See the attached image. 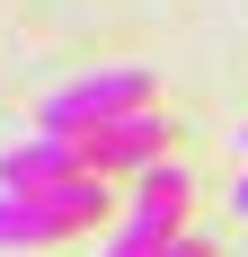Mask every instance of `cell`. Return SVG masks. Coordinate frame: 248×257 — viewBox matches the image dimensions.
<instances>
[{
  "mask_svg": "<svg viewBox=\"0 0 248 257\" xmlns=\"http://www.w3.org/2000/svg\"><path fill=\"white\" fill-rule=\"evenodd\" d=\"M151 106H160V80H151L142 62H106V71H80V80H62V89H45L36 133H71V142H89V133L124 124V115H151Z\"/></svg>",
  "mask_w": 248,
  "mask_h": 257,
  "instance_id": "obj_1",
  "label": "cell"
},
{
  "mask_svg": "<svg viewBox=\"0 0 248 257\" xmlns=\"http://www.w3.org/2000/svg\"><path fill=\"white\" fill-rule=\"evenodd\" d=\"M186 195H195V178H186L177 160L142 169V178H133V213H124V231L106 239L98 257H160L177 231H186Z\"/></svg>",
  "mask_w": 248,
  "mask_h": 257,
  "instance_id": "obj_2",
  "label": "cell"
},
{
  "mask_svg": "<svg viewBox=\"0 0 248 257\" xmlns=\"http://www.w3.org/2000/svg\"><path fill=\"white\" fill-rule=\"evenodd\" d=\"M71 178H98L71 133H27V142L0 151V186H18V195H53V186H71Z\"/></svg>",
  "mask_w": 248,
  "mask_h": 257,
  "instance_id": "obj_3",
  "label": "cell"
},
{
  "mask_svg": "<svg viewBox=\"0 0 248 257\" xmlns=\"http://www.w3.org/2000/svg\"><path fill=\"white\" fill-rule=\"evenodd\" d=\"M80 151H89L98 178H142V169H160V151H169V115H160V106H151V115H124V124L89 133Z\"/></svg>",
  "mask_w": 248,
  "mask_h": 257,
  "instance_id": "obj_4",
  "label": "cell"
},
{
  "mask_svg": "<svg viewBox=\"0 0 248 257\" xmlns=\"http://www.w3.org/2000/svg\"><path fill=\"white\" fill-rule=\"evenodd\" d=\"M80 222L53 195H18V186H0V257H36V248H53V239H71Z\"/></svg>",
  "mask_w": 248,
  "mask_h": 257,
  "instance_id": "obj_5",
  "label": "cell"
},
{
  "mask_svg": "<svg viewBox=\"0 0 248 257\" xmlns=\"http://www.w3.org/2000/svg\"><path fill=\"white\" fill-rule=\"evenodd\" d=\"M160 257H213V248H204L195 231H177V239H169V248H160Z\"/></svg>",
  "mask_w": 248,
  "mask_h": 257,
  "instance_id": "obj_6",
  "label": "cell"
},
{
  "mask_svg": "<svg viewBox=\"0 0 248 257\" xmlns=\"http://www.w3.org/2000/svg\"><path fill=\"white\" fill-rule=\"evenodd\" d=\"M230 213L248 222V160H239V186H230Z\"/></svg>",
  "mask_w": 248,
  "mask_h": 257,
  "instance_id": "obj_7",
  "label": "cell"
},
{
  "mask_svg": "<svg viewBox=\"0 0 248 257\" xmlns=\"http://www.w3.org/2000/svg\"><path fill=\"white\" fill-rule=\"evenodd\" d=\"M239 160H248V124H239Z\"/></svg>",
  "mask_w": 248,
  "mask_h": 257,
  "instance_id": "obj_8",
  "label": "cell"
},
{
  "mask_svg": "<svg viewBox=\"0 0 248 257\" xmlns=\"http://www.w3.org/2000/svg\"><path fill=\"white\" fill-rule=\"evenodd\" d=\"M239 257H248V248H239Z\"/></svg>",
  "mask_w": 248,
  "mask_h": 257,
  "instance_id": "obj_9",
  "label": "cell"
}]
</instances>
